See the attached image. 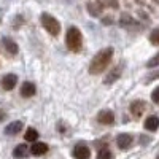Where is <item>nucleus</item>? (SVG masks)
I'll return each instance as SVG.
<instances>
[{"instance_id": "obj_1", "label": "nucleus", "mask_w": 159, "mask_h": 159, "mask_svg": "<svg viewBox=\"0 0 159 159\" xmlns=\"http://www.w3.org/2000/svg\"><path fill=\"white\" fill-rule=\"evenodd\" d=\"M111 57H113V48L108 46V48H103L102 51H99L97 54L92 57V61H91L89 73H91V75H99V73H102V72L110 65Z\"/></svg>"}, {"instance_id": "obj_2", "label": "nucleus", "mask_w": 159, "mask_h": 159, "mask_svg": "<svg viewBox=\"0 0 159 159\" xmlns=\"http://www.w3.org/2000/svg\"><path fill=\"white\" fill-rule=\"evenodd\" d=\"M65 45L67 48L73 52H78L81 49V45H83V35L80 32L78 27H70L67 35H65Z\"/></svg>"}, {"instance_id": "obj_3", "label": "nucleus", "mask_w": 159, "mask_h": 159, "mask_svg": "<svg viewBox=\"0 0 159 159\" xmlns=\"http://www.w3.org/2000/svg\"><path fill=\"white\" fill-rule=\"evenodd\" d=\"M42 24H43L45 30H46L49 35L57 37V35L61 34V22H59L54 16L48 15V13H43V15H42Z\"/></svg>"}, {"instance_id": "obj_4", "label": "nucleus", "mask_w": 159, "mask_h": 159, "mask_svg": "<svg viewBox=\"0 0 159 159\" xmlns=\"http://www.w3.org/2000/svg\"><path fill=\"white\" fill-rule=\"evenodd\" d=\"M73 156H75L76 159H89L91 151H89V148L86 147V145H83V143H78L76 147L73 148Z\"/></svg>"}, {"instance_id": "obj_5", "label": "nucleus", "mask_w": 159, "mask_h": 159, "mask_svg": "<svg viewBox=\"0 0 159 159\" xmlns=\"http://www.w3.org/2000/svg\"><path fill=\"white\" fill-rule=\"evenodd\" d=\"M132 142H134V139L129 134H119L118 139H116V145H118V148H121V150H127L132 145Z\"/></svg>"}, {"instance_id": "obj_6", "label": "nucleus", "mask_w": 159, "mask_h": 159, "mask_svg": "<svg viewBox=\"0 0 159 159\" xmlns=\"http://www.w3.org/2000/svg\"><path fill=\"white\" fill-rule=\"evenodd\" d=\"M97 119H99V123H100V124L108 126V124H113V121H115V115H113L111 110H102V111L99 113Z\"/></svg>"}, {"instance_id": "obj_7", "label": "nucleus", "mask_w": 159, "mask_h": 159, "mask_svg": "<svg viewBox=\"0 0 159 159\" xmlns=\"http://www.w3.org/2000/svg\"><path fill=\"white\" fill-rule=\"evenodd\" d=\"M16 83H18V76L13 75V73L5 75V76L2 78V88H3L5 91H11L13 88L16 86Z\"/></svg>"}, {"instance_id": "obj_8", "label": "nucleus", "mask_w": 159, "mask_h": 159, "mask_svg": "<svg viewBox=\"0 0 159 159\" xmlns=\"http://www.w3.org/2000/svg\"><path fill=\"white\" fill-rule=\"evenodd\" d=\"M2 45H3V48H5V51L8 52V54H11V56L18 54V45H16L15 42H13L11 38L5 37V38L2 40Z\"/></svg>"}, {"instance_id": "obj_9", "label": "nucleus", "mask_w": 159, "mask_h": 159, "mask_svg": "<svg viewBox=\"0 0 159 159\" xmlns=\"http://www.w3.org/2000/svg\"><path fill=\"white\" fill-rule=\"evenodd\" d=\"M46 151H48V145L43 143V142H35L30 148V153L34 156H43Z\"/></svg>"}, {"instance_id": "obj_10", "label": "nucleus", "mask_w": 159, "mask_h": 159, "mask_svg": "<svg viewBox=\"0 0 159 159\" xmlns=\"http://www.w3.org/2000/svg\"><path fill=\"white\" fill-rule=\"evenodd\" d=\"M143 110H145V102L135 100V102L130 103V111H132V115H134L135 118H140L143 115Z\"/></svg>"}, {"instance_id": "obj_11", "label": "nucleus", "mask_w": 159, "mask_h": 159, "mask_svg": "<svg viewBox=\"0 0 159 159\" xmlns=\"http://www.w3.org/2000/svg\"><path fill=\"white\" fill-rule=\"evenodd\" d=\"M22 130V123L21 121H15V123H10L7 127H5V134L7 135H16Z\"/></svg>"}, {"instance_id": "obj_12", "label": "nucleus", "mask_w": 159, "mask_h": 159, "mask_svg": "<svg viewBox=\"0 0 159 159\" xmlns=\"http://www.w3.org/2000/svg\"><path fill=\"white\" fill-rule=\"evenodd\" d=\"M35 84L34 83H30V81H27V83H24L22 86H21V96L22 97H32V96H35Z\"/></svg>"}, {"instance_id": "obj_13", "label": "nucleus", "mask_w": 159, "mask_h": 159, "mask_svg": "<svg viewBox=\"0 0 159 159\" xmlns=\"http://www.w3.org/2000/svg\"><path fill=\"white\" fill-rule=\"evenodd\" d=\"M121 70H123V65H118V67H115L111 72H110V75L107 76V78H105V84H110V83H115L116 81V80L119 78V76H121Z\"/></svg>"}, {"instance_id": "obj_14", "label": "nucleus", "mask_w": 159, "mask_h": 159, "mask_svg": "<svg viewBox=\"0 0 159 159\" xmlns=\"http://www.w3.org/2000/svg\"><path fill=\"white\" fill-rule=\"evenodd\" d=\"M157 127H159V118L154 116V115L153 116H148L147 121H145V129L154 132V130H157Z\"/></svg>"}, {"instance_id": "obj_15", "label": "nucleus", "mask_w": 159, "mask_h": 159, "mask_svg": "<svg viewBox=\"0 0 159 159\" xmlns=\"http://www.w3.org/2000/svg\"><path fill=\"white\" fill-rule=\"evenodd\" d=\"M27 153H29V148L25 147V145H18L15 148V151H13V156L15 157H25Z\"/></svg>"}, {"instance_id": "obj_16", "label": "nucleus", "mask_w": 159, "mask_h": 159, "mask_svg": "<svg viewBox=\"0 0 159 159\" xmlns=\"http://www.w3.org/2000/svg\"><path fill=\"white\" fill-rule=\"evenodd\" d=\"M24 137H25V140H27V142H34L35 143L37 139H38V132L34 127H29L27 130H25V135Z\"/></svg>"}, {"instance_id": "obj_17", "label": "nucleus", "mask_w": 159, "mask_h": 159, "mask_svg": "<svg viewBox=\"0 0 159 159\" xmlns=\"http://www.w3.org/2000/svg\"><path fill=\"white\" fill-rule=\"evenodd\" d=\"M157 65H159V52H157V54H154L148 62H147V67L148 69H153V67H157Z\"/></svg>"}, {"instance_id": "obj_18", "label": "nucleus", "mask_w": 159, "mask_h": 159, "mask_svg": "<svg viewBox=\"0 0 159 159\" xmlns=\"http://www.w3.org/2000/svg\"><path fill=\"white\" fill-rule=\"evenodd\" d=\"M97 159H111V153H110V150L102 148V150L99 151V154H97Z\"/></svg>"}, {"instance_id": "obj_19", "label": "nucleus", "mask_w": 159, "mask_h": 159, "mask_svg": "<svg viewBox=\"0 0 159 159\" xmlns=\"http://www.w3.org/2000/svg\"><path fill=\"white\" fill-rule=\"evenodd\" d=\"M150 42H151L153 45H159V27L154 29V30L151 32V35H150Z\"/></svg>"}, {"instance_id": "obj_20", "label": "nucleus", "mask_w": 159, "mask_h": 159, "mask_svg": "<svg viewBox=\"0 0 159 159\" xmlns=\"http://www.w3.org/2000/svg\"><path fill=\"white\" fill-rule=\"evenodd\" d=\"M151 99H153V102H154V103H159V86H157V88L153 91Z\"/></svg>"}, {"instance_id": "obj_21", "label": "nucleus", "mask_w": 159, "mask_h": 159, "mask_svg": "<svg viewBox=\"0 0 159 159\" xmlns=\"http://www.w3.org/2000/svg\"><path fill=\"white\" fill-rule=\"evenodd\" d=\"M3 118H5V115H3L2 111H0V121H2V119H3Z\"/></svg>"}, {"instance_id": "obj_22", "label": "nucleus", "mask_w": 159, "mask_h": 159, "mask_svg": "<svg viewBox=\"0 0 159 159\" xmlns=\"http://www.w3.org/2000/svg\"><path fill=\"white\" fill-rule=\"evenodd\" d=\"M157 159H159V156H157Z\"/></svg>"}]
</instances>
